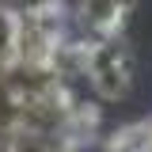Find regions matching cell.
Segmentation results:
<instances>
[{
	"label": "cell",
	"mask_w": 152,
	"mask_h": 152,
	"mask_svg": "<svg viewBox=\"0 0 152 152\" xmlns=\"http://www.w3.org/2000/svg\"><path fill=\"white\" fill-rule=\"evenodd\" d=\"M84 69L91 76V88L103 99H122L129 91V80H133V53L118 38H99L95 46H88Z\"/></svg>",
	"instance_id": "1"
},
{
	"label": "cell",
	"mask_w": 152,
	"mask_h": 152,
	"mask_svg": "<svg viewBox=\"0 0 152 152\" xmlns=\"http://www.w3.org/2000/svg\"><path fill=\"white\" fill-rule=\"evenodd\" d=\"M133 0H80V23L99 38H110L126 15H129Z\"/></svg>",
	"instance_id": "2"
}]
</instances>
